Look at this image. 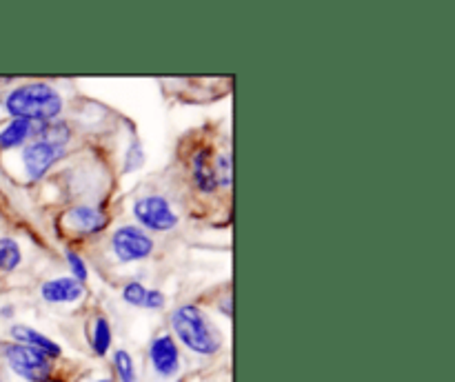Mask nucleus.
Returning <instances> with one entry per match:
<instances>
[{"label":"nucleus","mask_w":455,"mask_h":382,"mask_svg":"<svg viewBox=\"0 0 455 382\" xmlns=\"http://www.w3.org/2000/svg\"><path fill=\"white\" fill-rule=\"evenodd\" d=\"M9 115L29 123H52L60 115L62 98L53 87L44 83H31L16 87L4 98Z\"/></svg>","instance_id":"obj_1"},{"label":"nucleus","mask_w":455,"mask_h":382,"mask_svg":"<svg viewBox=\"0 0 455 382\" xmlns=\"http://www.w3.org/2000/svg\"><path fill=\"white\" fill-rule=\"evenodd\" d=\"M172 327L178 340L198 355H216L222 349V336L209 315L196 305H182L173 311Z\"/></svg>","instance_id":"obj_2"},{"label":"nucleus","mask_w":455,"mask_h":382,"mask_svg":"<svg viewBox=\"0 0 455 382\" xmlns=\"http://www.w3.org/2000/svg\"><path fill=\"white\" fill-rule=\"evenodd\" d=\"M0 354H3L9 371L20 378L22 382H52L53 360L40 351L18 345V342H7V345H3Z\"/></svg>","instance_id":"obj_3"},{"label":"nucleus","mask_w":455,"mask_h":382,"mask_svg":"<svg viewBox=\"0 0 455 382\" xmlns=\"http://www.w3.org/2000/svg\"><path fill=\"white\" fill-rule=\"evenodd\" d=\"M111 247H114V253L118 260L136 262L151 256V251H154V240L140 227L124 225L111 235Z\"/></svg>","instance_id":"obj_4"},{"label":"nucleus","mask_w":455,"mask_h":382,"mask_svg":"<svg viewBox=\"0 0 455 382\" xmlns=\"http://www.w3.org/2000/svg\"><path fill=\"white\" fill-rule=\"evenodd\" d=\"M133 216L151 231H169L178 225V213L163 195H145L133 204Z\"/></svg>","instance_id":"obj_5"},{"label":"nucleus","mask_w":455,"mask_h":382,"mask_svg":"<svg viewBox=\"0 0 455 382\" xmlns=\"http://www.w3.org/2000/svg\"><path fill=\"white\" fill-rule=\"evenodd\" d=\"M149 362L154 367L156 376L163 378V380H172L180 373L182 358L180 349H178L176 340H173L169 333L163 336H156L149 345Z\"/></svg>","instance_id":"obj_6"},{"label":"nucleus","mask_w":455,"mask_h":382,"mask_svg":"<svg viewBox=\"0 0 455 382\" xmlns=\"http://www.w3.org/2000/svg\"><path fill=\"white\" fill-rule=\"evenodd\" d=\"M65 155V147L53 145L47 140H34L22 149V163L29 180H40L58 160Z\"/></svg>","instance_id":"obj_7"},{"label":"nucleus","mask_w":455,"mask_h":382,"mask_svg":"<svg viewBox=\"0 0 455 382\" xmlns=\"http://www.w3.org/2000/svg\"><path fill=\"white\" fill-rule=\"evenodd\" d=\"M12 338L18 342V345L31 346V349L40 351V354H44L47 358H52V360H58L62 355L60 345H56L52 338H47L44 333L36 331V329L27 327V324H13Z\"/></svg>","instance_id":"obj_8"},{"label":"nucleus","mask_w":455,"mask_h":382,"mask_svg":"<svg viewBox=\"0 0 455 382\" xmlns=\"http://www.w3.org/2000/svg\"><path fill=\"white\" fill-rule=\"evenodd\" d=\"M40 296L52 305H65L83 298V283L76 278H53L40 287Z\"/></svg>","instance_id":"obj_9"},{"label":"nucleus","mask_w":455,"mask_h":382,"mask_svg":"<svg viewBox=\"0 0 455 382\" xmlns=\"http://www.w3.org/2000/svg\"><path fill=\"white\" fill-rule=\"evenodd\" d=\"M191 176H194L196 187H198L203 194H212L216 191L218 187V176H216V167H213L212 158H209V151L203 149L194 155L191 160Z\"/></svg>","instance_id":"obj_10"},{"label":"nucleus","mask_w":455,"mask_h":382,"mask_svg":"<svg viewBox=\"0 0 455 382\" xmlns=\"http://www.w3.org/2000/svg\"><path fill=\"white\" fill-rule=\"evenodd\" d=\"M31 136H36V123L13 118L12 123L0 129V149L7 151L13 149V147L25 145Z\"/></svg>","instance_id":"obj_11"},{"label":"nucleus","mask_w":455,"mask_h":382,"mask_svg":"<svg viewBox=\"0 0 455 382\" xmlns=\"http://www.w3.org/2000/svg\"><path fill=\"white\" fill-rule=\"evenodd\" d=\"M69 225L83 234H93L107 227V216L96 207H76L69 211Z\"/></svg>","instance_id":"obj_12"},{"label":"nucleus","mask_w":455,"mask_h":382,"mask_svg":"<svg viewBox=\"0 0 455 382\" xmlns=\"http://www.w3.org/2000/svg\"><path fill=\"white\" fill-rule=\"evenodd\" d=\"M92 349L96 355H107L111 349V327L107 318H96V324H93L92 331Z\"/></svg>","instance_id":"obj_13"},{"label":"nucleus","mask_w":455,"mask_h":382,"mask_svg":"<svg viewBox=\"0 0 455 382\" xmlns=\"http://www.w3.org/2000/svg\"><path fill=\"white\" fill-rule=\"evenodd\" d=\"M20 262V244L13 238H0V271H13Z\"/></svg>","instance_id":"obj_14"},{"label":"nucleus","mask_w":455,"mask_h":382,"mask_svg":"<svg viewBox=\"0 0 455 382\" xmlns=\"http://www.w3.org/2000/svg\"><path fill=\"white\" fill-rule=\"evenodd\" d=\"M114 369L118 382H138L136 376V364H133L132 354L127 349H118L114 354Z\"/></svg>","instance_id":"obj_15"},{"label":"nucleus","mask_w":455,"mask_h":382,"mask_svg":"<svg viewBox=\"0 0 455 382\" xmlns=\"http://www.w3.org/2000/svg\"><path fill=\"white\" fill-rule=\"evenodd\" d=\"M145 296H147V289H145V284H142V283L124 284L123 298H124V302H129V305L142 306V305H145Z\"/></svg>","instance_id":"obj_16"},{"label":"nucleus","mask_w":455,"mask_h":382,"mask_svg":"<svg viewBox=\"0 0 455 382\" xmlns=\"http://www.w3.org/2000/svg\"><path fill=\"white\" fill-rule=\"evenodd\" d=\"M67 262H69V269L71 274H74V278L78 280V283H84V280H87V265H84L83 258L76 251H67Z\"/></svg>","instance_id":"obj_17"},{"label":"nucleus","mask_w":455,"mask_h":382,"mask_svg":"<svg viewBox=\"0 0 455 382\" xmlns=\"http://www.w3.org/2000/svg\"><path fill=\"white\" fill-rule=\"evenodd\" d=\"M142 163H145V154H142V147L138 145V142H133L132 149H129V155H127V169L132 171V169L142 167Z\"/></svg>","instance_id":"obj_18"},{"label":"nucleus","mask_w":455,"mask_h":382,"mask_svg":"<svg viewBox=\"0 0 455 382\" xmlns=\"http://www.w3.org/2000/svg\"><path fill=\"white\" fill-rule=\"evenodd\" d=\"M147 309H163L164 306V296L163 291H158V289H147V296H145V305Z\"/></svg>","instance_id":"obj_19"},{"label":"nucleus","mask_w":455,"mask_h":382,"mask_svg":"<svg viewBox=\"0 0 455 382\" xmlns=\"http://www.w3.org/2000/svg\"><path fill=\"white\" fill-rule=\"evenodd\" d=\"M96 382H116L114 378H100V380H96Z\"/></svg>","instance_id":"obj_20"}]
</instances>
